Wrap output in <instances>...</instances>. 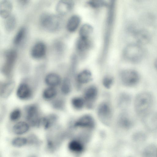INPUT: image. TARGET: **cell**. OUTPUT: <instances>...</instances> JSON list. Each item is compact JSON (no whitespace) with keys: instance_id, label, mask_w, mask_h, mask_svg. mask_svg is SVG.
<instances>
[{"instance_id":"6da1fadb","label":"cell","mask_w":157,"mask_h":157,"mask_svg":"<svg viewBox=\"0 0 157 157\" xmlns=\"http://www.w3.org/2000/svg\"><path fill=\"white\" fill-rule=\"evenodd\" d=\"M153 103V97L150 93H140L136 97L134 107L136 114L142 118L151 112Z\"/></svg>"},{"instance_id":"7a4b0ae2","label":"cell","mask_w":157,"mask_h":157,"mask_svg":"<svg viewBox=\"0 0 157 157\" xmlns=\"http://www.w3.org/2000/svg\"><path fill=\"white\" fill-rule=\"evenodd\" d=\"M145 51L142 46L137 43H131L124 48L123 55L124 58L131 63H136L143 58Z\"/></svg>"},{"instance_id":"3957f363","label":"cell","mask_w":157,"mask_h":157,"mask_svg":"<svg viewBox=\"0 0 157 157\" xmlns=\"http://www.w3.org/2000/svg\"><path fill=\"white\" fill-rule=\"evenodd\" d=\"M62 20L59 15L44 13L41 16L40 23L44 29L51 32L59 30L61 27Z\"/></svg>"},{"instance_id":"277c9868","label":"cell","mask_w":157,"mask_h":157,"mask_svg":"<svg viewBox=\"0 0 157 157\" xmlns=\"http://www.w3.org/2000/svg\"><path fill=\"white\" fill-rule=\"evenodd\" d=\"M119 78L121 84L127 87L135 86L138 84L140 79L139 75L137 71L129 69L121 71Z\"/></svg>"},{"instance_id":"5b68a950","label":"cell","mask_w":157,"mask_h":157,"mask_svg":"<svg viewBox=\"0 0 157 157\" xmlns=\"http://www.w3.org/2000/svg\"><path fill=\"white\" fill-rule=\"evenodd\" d=\"M97 115L99 119L106 124H109L113 117V111L109 102L104 101L101 103L97 108Z\"/></svg>"},{"instance_id":"8992f818","label":"cell","mask_w":157,"mask_h":157,"mask_svg":"<svg viewBox=\"0 0 157 157\" xmlns=\"http://www.w3.org/2000/svg\"><path fill=\"white\" fill-rule=\"evenodd\" d=\"M95 126V121L93 117L87 114L79 117L73 124L74 128L81 129L87 131L92 130Z\"/></svg>"},{"instance_id":"52a82bcc","label":"cell","mask_w":157,"mask_h":157,"mask_svg":"<svg viewBox=\"0 0 157 157\" xmlns=\"http://www.w3.org/2000/svg\"><path fill=\"white\" fill-rule=\"evenodd\" d=\"M98 90L94 85H90L84 89L82 97L83 98L86 106L92 107L98 96Z\"/></svg>"},{"instance_id":"ba28073f","label":"cell","mask_w":157,"mask_h":157,"mask_svg":"<svg viewBox=\"0 0 157 157\" xmlns=\"http://www.w3.org/2000/svg\"><path fill=\"white\" fill-rule=\"evenodd\" d=\"M26 117L30 125L37 127L41 125V119L39 117L38 109L35 106L31 105L27 107Z\"/></svg>"},{"instance_id":"9c48e42d","label":"cell","mask_w":157,"mask_h":157,"mask_svg":"<svg viewBox=\"0 0 157 157\" xmlns=\"http://www.w3.org/2000/svg\"><path fill=\"white\" fill-rule=\"evenodd\" d=\"M5 61L3 67V70L8 73L12 70L17 57V53L14 49H10L5 53Z\"/></svg>"},{"instance_id":"30bf717a","label":"cell","mask_w":157,"mask_h":157,"mask_svg":"<svg viewBox=\"0 0 157 157\" xmlns=\"http://www.w3.org/2000/svg\"><path fill=\"white\" fill-rule=\"evenodd\" d=\"M86 142L79 138H75L69 142L68 148L71 152L75 153H80L84 150Z\"/></svg>"},{"instance_id":"8fae6325","label":"cell","mask_w":157,"mask_h":157,"mask_svg":"<svg viewBox=\"0 0 157 157\" xmlns=\"http://www.w3.org/2000/svg\"><path fill=\"white\" fill-rule=\"evenodd\" d=\"M73 6V2L71 1L61 0L57 3L56 10L59 15H65L71 11Z\"/></svg>"},{"instance_id":"7c38bea8","label":"cell","mask_w":157,"mask_h":157,"mask_svg":"<svg viewBox=\"0 0 157 157\" xmlns=\"http://www.w3.org/2000/svg\"><path fill=\"white\" fill-rule=\"evenodd\" d=\"M142 119L144 124L148 129L154 130L157 129V112H150Z\"/></svg>"},{"instance_id":"4fadbf2b","label":"cell","mask_w":157,"mask_h":157,"mask_svg":"<svg viewBox=\"0 0 157 157\" xmlns=\"http://www.w3.org/2000/svg\"><path fill=\"white\" fill-rule=\"evenodd\" d=\"M133 34L137 43L142 46L147 44L150 41V33L146 30H137L134 32Z\"/></svg>"},{"instance_id":"5bb4252c","label":"cell","mask_w":157,"mask_h":157,"mask_svg":"<svg viewBox=\"0 0 157 157\" xmlns=\"http://www.w3.org/2000/svg\"><path fill=\"white\" fill-rule=\"evenodd\" d=\"M46 47L43 43L39 42L36 43L32 47L31 51V55L35 59L42 58L45 55Z\"/></svg>"},{"instance_id":"9a60e30c","label":"cell","mask_w":157,"mask_h":157,"mask_svg":"<svg viewBox=\"0 0 157 157\" xmlns=\"http://www.w3.org/2000/svg\"><path fill=\"white\" fill-rule=\"evenodd\" d=\"M117 118L118 125L123 128L129 129L131 128L133 124L132 120L128 114L125 111H123L121 113Z\"/></svg>"},{"instance_id":"2e32d148","label":"cell","mask_w":157,"mask_h":157,"mask_svg":"<svg viewBox=\"0 0 157 157\" xmlns=\"http://www.w3.org/2000/svg\"><path fill=\"white\" fill-rule=\"evenodd\" d=\"M30 129L28 123L24 121L18 122L12 127L13 132L17 136H21L27 133Z\"/></svg>"},{"instance_id":"e0dca14e","label":"cell","mask_w":157,"mask_h":157,"mask_svg":"<svg viewBox=\"0 0 157 157\" xmlns=\"http://www.w3.org/2000/svg\"><path fill=\"white\" fill-rule=\"evenodd\" d=\"M32 90L30 86L25 83L21 84L18 87L17 91V96L20 99H27L32 95Z\"/></svg>"},{"instance_id":"ac0fdd59","label":"cell","mask_w":157,"mask_h":157,"mask_svg":"<svg viewBox=\"0 0 157 157\" xmlns=\"http://www.w3.org/2000/svg\"><path fill=\"white\" fill-rule=\"evenodd\" d=\"M13 5L11 2L8 0H2L0 2V15L1 17L6 19L11 14Z\"/></svg>"},{"instance_id":"d6986e66","label":"cell","mask_w":157,"mask_h":157,"mask_svg":"<svg viewBox=\"0 0 157 157\" xmlns=\"http://www.w3.org/2000/svg\"><path fill=\"white\" fill-rule=\"evenodd\" d=\"M92 75L88 70H84L77 75L76 77V82L79 85H83L89 83L92 79Z\"/></svg>"},{"instance_id":"ffe728a7","label":"cell","mask_w":157,"mask_h":157,"mask_svg":"<svg viewBox=\"0 0 157 157\" xmlns=\"http://www.w3.org/2000/svg\"><path fill=\"white\" fill-rule=\"evenodd\" d=\"M80 17L77 15L71 16L68 20L66 25L68 31L71 32L75 31L79 27L81 22Z\"/></svg>"},{"instance_id":"44dd1931","label":"cell","mask_w":157,"mask_h":157,"mask_svg":"<svg viewBox=\"0 0 157 157\" xmlns=\"http://www.w3.org/2000/svg\"><path fill=\"white\" fill-rule=\"evenodd\" d=\"M91 42L90 39L79 37L76 44V48L79 53H84L87 51L91 47Z\"/></svg>"},{"instance_id":"7402d4cb","label":"cell","mask_w":157,"mask_h":157,"mask_svg":"<svg viewBox=\"0 0 157 157\" xmlns=\"http://www.w3.org/2000/svg\"><path fill=\"white\" fill-rule=\"evenodd\" d=\"M45 82L49 86L54 87L60 84L61 79L58 75L55 73H50L46 76Z\"/></svg>"},{"instance_id":"603a6c76","label":"cell","mask_w":157,"mask_h":157,"mask_svg":"<svg viewBox=\"0 0 157 157\" xmlns=\"http://www.w3.org/2000/svg\"><path fill=\"white\" fill-rule=\"evenodd\" d=\"M15 86L14 82L10 81L4 84L1 90V95L3 98L9 97L13 90Z\"/></svg>"},{"instance_id":"cb8c5ba5","label":"cell","mask_w":157,"mask_h":157,"mask_svg":"<svg viewBox=\"0 0 157 157\" xmlns=\"http://www.w3.org/2000/svg\"><path fill=\"white\" fill-rule=\"evenodd\" d=\"M117 99L118 107L124 109L129 104L131 101V97L128 94L123 93L119 96Z\"/></svg>"},{"instance_id":"d4e9b609","label":"cell","mask_w":157,"mask_h":157,"mask_svg":"<svg viewBox=\"0 0 157 157\" xmlns=\"http://www.w3.org/2000/svg\"><path fill=\"white\" fill-rule=\"evenodd\" d=\"M93 28L92 26L88 24L83 25L79 30V37L89 39L93 32Z\"/></svg>"},{"instance_id":"484cf974","label":"cell","mask_w":157,"mask_h":157,"mask_svg":"<svg viewBox=\"0 0 157 157\" xmlns=\"http://www.w3.org/2000/svg\"><path fill=\"white\" fill-rule=\"evenodd\" d=\"M12 146L15 148H20L28 145L27 137L17 136L13 138L11 141Z\"/></svg>"},{"instance_id":"4316f807","label":"cell","mask_w":157,"mask_h":157,"mask_svg":"<svg viewBox=\"0 0 157 157\" xmlns=\"http://www.w3.org/2000/svg\"><path fill=\"white\" fill-rule=\"evenodd\" d=\"M73 107L75 109L79 110L86 106L85 101L82 96H76L73 98L71 100Z\"/></svg>"},{"instance_id":"83f0119b","label":"cell","mask_w":157,"mask_h":157,"mask_svg":"<svg viewBox=\"0 0 157 157\" xmlns=\"http://www.w3.org/2000/svg\"><path fill=\"white\" fill-rule=\"evenodd\" d=\"M4 26L6 30L8 32L13 31L15 28L16 25V20L15 16L11 14L5 19Z\"/></svg>"},{"instance_id":"f1b7e54d","label":"cell","mask_w":157,"mask_h":157,"mask_svg":"<svg viewBox=\"0 0 157 157\" xmlns=\"http://www.w3.org/2000/svg\"><path fill=\"white\" fill-rule=\"evenodd\" d=\"M27 138L28 140V145L30 146L35 147H40L42 144L41 140L36 135L31 134L29 135Z\"/></svg>"},{"instance_id":"f546056e","label":"cell","mask_w":157,"mask_h":157,"mask_svg":"<svg viewBox=\"0 0 157 157\" xmlns=\"http://www.w3.org/2000/svg\"><path fill=\"white\" fill-rule=\"evenodd\" d=\"M26 32V29L24 27L19 29L13 39V42L15 45H19L21 43L25 36Z\"/></svg>"},{"instance_id":"4dcf8cb0","label":"cell","mask_w":157,"mask_h":157,"mask_svg":"<svg viewBox=\"0 0 157 157\" xmlns=\"http://www.w3.org/2000/svg\"><path fill=\"white\" fill-rule=\"evenodd\" d=\"M57 93V90L54 87L49 86L44 90L43 96L44 99H50L55 97Z\"/></svg>"},{"instance_id":"1f68e13d","label":"cell","mask_w":157,"mask_h":157,"mask_svg":"<svg viewBox=\"0 0 157 157\" xmlns=\"http://www.w3.org/2000/svg\"><path fill=\"white\" fill-rule=\"evenodd\" d=\"M71 89V84L70 79L67 78H64L61 86L62 92L64 94H68L70 92Z\"/></svg>"},{"instance_id":"d6a6232c","label":"cell","mask_w":157,"mask_h":157,"mask_svg":"<svg viewBox=\"0 0 157 157\" xmlns=\"http://www.w3.org/2000/svg\"><path fill=\"white\" fill-rule=\"evenodd\" d=\"M53 47L54 50L59 54H63L65 50L64 45L61 41H56Z\"/></svg>"},{"instance_id":"836d02e7","label":"cell","mask_w":157,"mask_h":157,"mask_svg":"<svg viewBox=\"0 0 157 157\" xmlns=\"http://www.w3.org/2000/svg\"><path fill=\"white\" fill-rule=\"evenodd\" d=\"M114 82V79L111 75H106L104 77L103 80L104 86L107 88L111 87Z\"/></svg>"},{"instance_id":"e575fe53","label":"cell","mask_w":157,"mask_h":157,"mask_svg":"<svg viewBox=\"0 0 157 157\" xmlns=\"http://www.w3.org/2000/svg\"><path fill=\"white\" fill-rule=\"evenodd\" d=\"M88 5L94 8H97L105 5L106 2L102 0H91L88 2Z\"/></svg>"},{"instance_id":"d590c367","label":"cell","mask_w":157,"mask_h":157,"mask_svg":"<svg viewBox=\"0 0 157 157\" xmlns=\"http://www.w3.org/2000/svg\"><path fill=\"white\" fill-rule=\"evenodd\" d=\"M21 111L19 109H16L13 110L10 114V119L12 121H16L18 120L21 116Z\"/></svg>"},{"instance_id":"8d00e7d4","label":"cell","mask_w":157,"mask_h":157,"mask_svg":"<svg viewBox=\"0 0 157 157\" xmlns=\"http://www.w3.org/2000/svg\"><path fill=\"white\" fill-rule=\"evenodd\" d=\"M155 151V147L152 146H150L147 147L144 150V154L147 157H153Z\"/></svg>"},{"instance_id":"74e56055","label":"cell","mask_w":157,"mask_h":157,"mask_svg":"<svg viewBox=\"0 0 157 157\" xmlns=\"http://www.w3.org/2000/svg\"><path fill=\"white\" fill-rule=\"evenodd\" d=\"M154 66L155 68L157 70V58L155 60Z\"/></svg>"},{"instance_id":"f35d334b","label":"cell","mask_w":157,"mask_h":157,"mask_svg":"<svg viewBox=\"0 0 157 157\" xmlns=\"http://www.w3.org/2000/svg\"><path fill=\"white\" fill-rule=\"evenodd\" d=\"M28 157H37L36 156V155H29Z\"/></svg>"},{"instance_id":"ab89813d","label":"cell","mask_w":157,"mask_h":157,"mask_svg":"<svg viewBox=\"0 0 157 157\" xmlns=\"http://www.w3.org/2000/svg\"></svg>"}]
</instances>
